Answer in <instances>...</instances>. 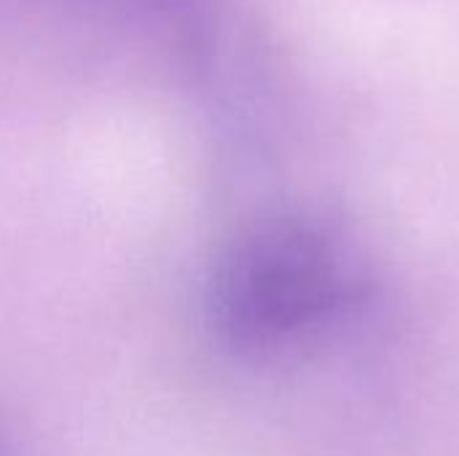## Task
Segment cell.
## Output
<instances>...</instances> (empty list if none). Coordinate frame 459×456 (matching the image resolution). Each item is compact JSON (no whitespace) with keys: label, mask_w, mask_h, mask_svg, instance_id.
Returning a JSON list of instances; mask_svg holds the SVG:
<instances>
[{"label":"cell","mask_w":459,"mask_h":456,"mask_svg":"<svg viewBox=\"0 0 459 456\" xmlns=\"http://www.w3.org/2000/svg\"><path fill=\"white\" fill-rule=\"evenodd\" d=\"M0 456H13L11 454V446H8V441H5V435H3V430H0Z\"/></svg>","instance_id":"obj_2"},{"label":"cell","mask_w":459,"mask_h":456,"mask_svg":"<svg viewBox=\"0 0 459 456\" xmlns=\"http://www.w3.org/2000/svg\"><path fill=\"white\" fill-rule=\"evenodd\" d=\"M331 239L312 223L280 218L239 234L210 280V317L237 349L266 352L320 323L342 296Z\"/></svg>","instance_id":"obj_1"}]
</instances>
